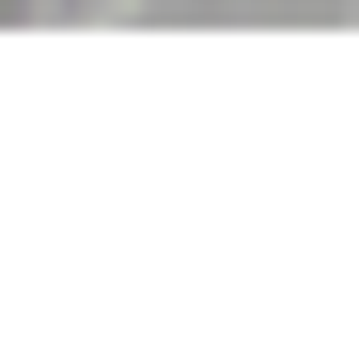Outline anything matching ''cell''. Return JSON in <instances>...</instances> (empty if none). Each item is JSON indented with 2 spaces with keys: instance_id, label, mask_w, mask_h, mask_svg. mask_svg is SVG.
<instances>
[{
  "instance_id": "cell-1",
  "label": "cell",
  "mask_w": 359,
  "mask_h": 359,
  "mask_svg": "<svg viewBox=\"0 0 359 359\" xmlns=\"http://www.w3.org/2000/svg\"><path fill=\"white\" fill-rule=\"evenodd\" d=\"M47 16H63V0H0V32H47Z\"/></svg>"
}]
</instances>
